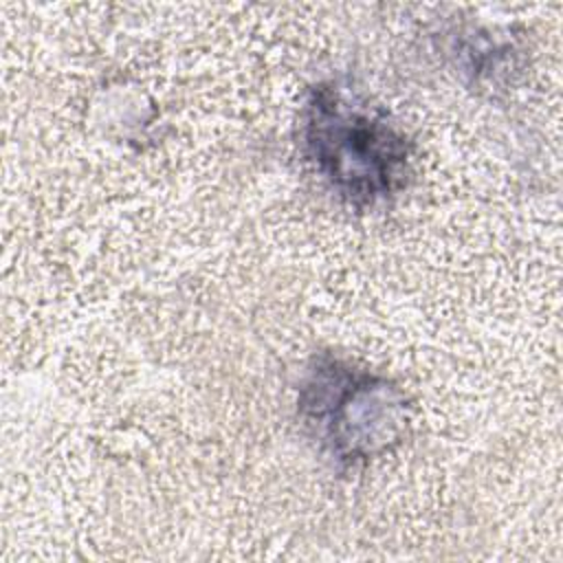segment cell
I'll use <instances>...</instances> for the list:
<instances>
[{"instance_id":"cell-1","label":"cell","mask_w":563,"mask_h":563,"mask_svg":"<svg viewBox=\"0 0 563 563\" xmlns=\"http://www.w3.org/2000/svg\"><path fill=\"white\" fill-rule=\"evenodd\" d=\"M301 150L328 187L354 209L396 196L411 172V143L369 99L323 81L299 114Z\"/></svg>"},{"instance_id":"cell-2","label":"cell","mask_w":563,"mask_h":563,"mask_svg":"<svg viewBox=\"0 0 563 563\" xmlns=\"http://www.w3.org/2000/svg\"><path fill=\"white\" fill-rule=\"evenodd\" d=\"M297 405L308 433L345 466L383 455L409 427V402L398 385L332 354L312 361Z\"/></svg>"}]
</instances>
